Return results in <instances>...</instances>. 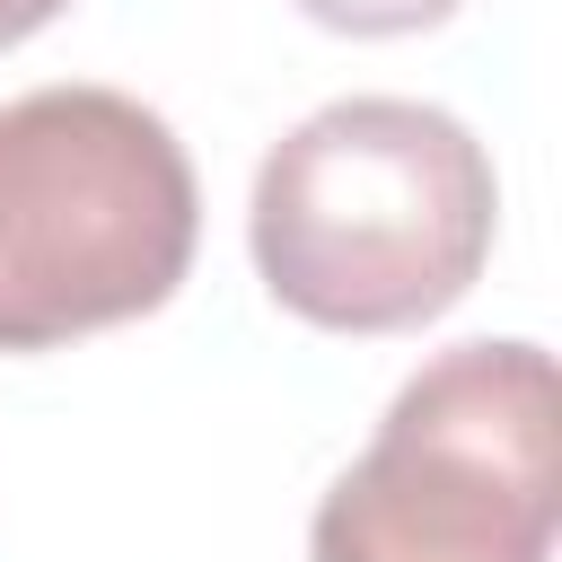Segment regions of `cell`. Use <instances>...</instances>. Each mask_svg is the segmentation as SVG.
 Here are the masks:
<instances>
[{
	"instance_id": "1",
	"label": "cell",
	"mask_w": 562,
	"mask_h": 562,
	"mask_svg": "<svg viewBox=\"0 0 562 562\" xmlns=\"http://www.w3.org/2000/svg\"><path fill=\"white\" fill-rule=\"evenodd\" d=\"M483 140L422 97H334L255 176V272L325 334H404L457 307L492 255Z\"/></svg>"
},
{
	"instance_id": "2",
	"label": "cell",
	"mask_w": 562,
	"mask_h": 562,
	"mask_svg": "<svg viewBox=\"0 0 562 562\" xmlns=\"http://www.w3.org/2000/svg\"><path fill=\"white\" fill-rule=\"evenodd\" d=\"M193 228V158L140 97L35 88L0 105V351L167 307Z\"/></svg>"
},
{
	"instance_id": "3",
	"label": "cell",
	"mask_w": 562,
	"mask_h": 562,
	"mask_svg": "<svg viewBox=\"0 0 562 562\" xmlns=\"http://www.w3.org/2000/svg\"><path fill=\"white\" fill-rule=\"evenodd\" d=\"M562 386L536 342H457L413 369L316 501V562H553Z\"/></svg>"
},
{
	"instance_id": "4",
	"label": "cell",
	"mask_w": 562,
	"mask_h": 562,
	"mask_svg": "<svg viewBox=\"0 0 562 562\" xmlns=\"http://www.w3.org/2000/svg\"><path fill=\"white\" fill-rule=\"evenodd\" d=\"M299 9L334 35H422V26L457 18V0H299Z\"/></svg>"
},
{
	"instance_id": "5",
	"label": "cell",
	"mask_w": 562,
	"mask_h": 562,
	"mask_svg": "<svg viewBox=\"0 0 562 562\" xmlns=\"http://www.w3.org/2000/svg\"><path fill=\"white\" fill-rule=\"evenodd\" d=\"M70 0H0V44H26L35 26H53Z\"/></svg>"
}]
</instances>
